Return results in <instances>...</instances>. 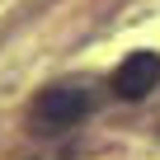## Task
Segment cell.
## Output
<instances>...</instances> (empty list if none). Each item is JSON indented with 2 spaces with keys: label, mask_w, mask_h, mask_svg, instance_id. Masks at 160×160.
Listing matches in <instances>:
<instances>
[{
  "label": "cell",
  "mask_w": 160,
  "mask_h": 160,
  "mask_svg": "<svg viewBox=\"0 0 160 160\" xmlns=\"http://www.w3.org/2000/svg\"><path fill=\"white\" fill-rule=\"evenodd\" d=\"M160 80V57L155 52H132L118 71H113V94L118 99H146Z\"/></svg>",
  "instance_id": "2"
},
{
  "label": "cell",
  "mask_w": 160,
  "mask_h": 160,
  "mask_svg": "<svg viewBox=\"0 0 160 160\" xmlns=\"http://www.w3.org/2000/svg\"><path fill=\"white\" fill-rule=\"evenodd\" d=\"M90 113V90H80V85H47L38 99H33V108H28V118L42 127V132H57V127H71V122H80Z\"/></svg>",
  "instance_id": "1"
}]
</instances>
